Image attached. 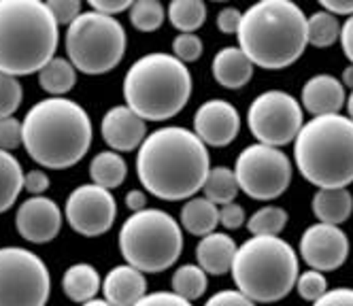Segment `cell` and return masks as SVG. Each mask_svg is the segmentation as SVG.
Wrapping results in <instances>:
<instances>
[{
    "instance_id": "1",
    "label": "cell",
    "mask_w": 353,
    "mask_h": 306,
    "mask_svg": "<svg viewBox=\"0 0 353 306\" xmlns=\"http://www.w3.org/2000/svg\"><path fill=\"white\" fill-rule=\"evenodd\" d=\"M209 170V147L181 125H164L147 134L137 151L139 181L160 200L194 198L203 190Z\"/></svg>"
},
{
    "instance_id": "2",
    "label": "cell",
    "mask_w": 353,
    "mask_h": 306,
    "mask_svg": "<svg viewBox=\"0 0 353 306\" xmlns=\"http://www.w3.org/2000/svg\"><path fill=\"white\" fill-rule=\"evenodd\" d=\"M23 149L41 166L64 170L79 164L92 147L88 111L70 98H45L21 121Z\"/></svg>"
},
{
    "instance_id": "3",
    "label": "cell",
    "mask_w": 353,
    "mask_h": 306,
    "mask_svg": "<svg viewBox=\"0 0 353 306\" xmlns=\"http://www.w3.org/2000/svg\"><path fill=\"white\" fill-rule=\"evenodd\" d=\"M239 49L264 70H283L309 45L307 15L292 0H262L243 13Z\"/></svg>"
},
{
    "instance_id": "4",
    "label": "cell",
    "mask_w": 353,
    "mask_h": 306,
    "mask_svg": "<svg viewBox=\"0 0 353 306\" xmlns=\"http://www.w3.org/2000/svg\"><path fill=\"white\" fill-rule=\"evenodd\" d=\"M60 26L41 0H0V72L23 76L56 58Z\"/></svg>"
},
{
    "instance_id": "5",
    "label": "cell",
    "mask_w": 353,
    "mask_h": 306,
    "mask_svg": "<svg viewBox=\"0 0 353 306\" xmlns=\"http://www.w3.org/2000/svg\"><path fill=\"white\" fill-rule=\"evenodd\" d=\"M298 172L319 190H345L353 183V121L321 115L302 125L294 141Z\"/></svg>"
},
{
    "instance_id": "6",
    "label": "cell",
    "mask_w": 353,
    "mask_h": 306,
    "mask_svg": "<svg viewBox=\"0 0 353 306\" xmlns=\"http://www.w3.org/2000/svg\"><path fill=\"white\" fill-rule=\"evenodd\" d=\"M192 96L190 68L172 54L141 56L123 76V100L145 121H166L179 115Z\"/></svg>"
},
{
    "instance_id": "7",
    "label": "cell",
    "mask_w": 353,
    "mask_h": 306,
    "mask_svg": "<svg viewBox=\"0 0 353 306\" xmlns=\"http://www.w3.org/2000/svg\"><path fill=\"white\" fill-rule=\"evenodd\" d=\"M236 289L256 304L283 300L300 274L294 247L279 236H251L239 249L232 264Z\"/></svg>"
},
{
    "instance_id": "8",
    "label": "cell",
    "mask_w": 353,
    "mask_h": 306,
    "mask_svg": "<svg viewBox=\"0 0 353 306\" xmlns=\"http://www.w3.org/2000/svg\"><path fill=\"white\" fill-rule=\"evenodd\" d=\"M119 253L143 274H156L172 268L183 251V229L170 213L145 209L132 213L119 227Z\"/></svg>"
},
{
    "instance_id": "9",
    "label": "cell",
    "mask_w": 353,
    "mask_h": 306,
    "mask_svg": "<svg viewBox=\"0 0 353 306\" xmlns=\"http://www.w3.org/2000/svg\"><path fill=\"white\" fill-rule=\"evenodd\" d=\"M64 47L77 72L105 74L121 62L128 37L117 17L90 9L66 28Z\"/></svg>"
},
{
    "instance_id": "10",
    "label": "cell",
    "mask_w": 353,
    "mask_h": 306,
    "mask_svg": "<svg viewBox=\"0 0 353 306\" xmlns=\"http://www.w3.org/2000/svg\"><path fill=\"white\" fill-rule=\"evenodd\" d=\"M49 294L52 276L34 251L0 247V306H45Z\"/></svg>"
},
{
    "instance_id": "11",
    "label": "cell",
    "mask_w": 353,
    "mask_h": 306,
    "mask_svg": "<svg viewBox=\"0 0 353 306\" xmlns=\"http://www.w3.org/2000/svg\"><path fill=\"white\" fill-rule=\"evenodd\" d=\"M234 174L241 192L254 200H274L292 183V160L279 147H268L262 143L245 147L234 164Z\"/></svg>"
},
{
    "instance_id": "12",
    "label": "cell",
    "mask_w": 353,
    "mask_h": 306,
    "mask_svg": "<svg viewBox=\"0 0 353 306\" xmlns=\"http://www.w3.org/2000/svg\"><path fill=\"white\" fill-rule=\"evenodd\" d=\"M247 125L258 143L268 147H283L296 141L302 125L305 111L300 102L281 90H268L254 98L247 111Z\"/></svg>"
},
{
    "instance_id": "13",
    "label": "cell",
    "mask_w": 353,
    "mask_h": 306,
    "mask_svg": "<svg viewBox=\"0 0 353 306\" xmlns=\"http://www.w3.org/2000/svg\"><path fill=\"white\" fill-rule=\"evenodd\" d=\"M117 217L115 196L94 183L74 187L64 202V219L77 234L94 238L113 227Z\"/></svg>"
},
{
    "instance_id": "14",
    "label": "cell",
    "mask_w": 353,
    "mask_h": 306,
    "mask_svg": "<svg viewBox=\"0 0 353 306\" xmlns=\"http://www.w3.org/2000/svg\"><path fill=\"white\" fill-rule=\"evenodd\" d=\"M349 236L343 232L341 225L317 221L300 236V255L311 270H339L349 258Z\"/></svg>"
},
{
    "instance_id": "15",
    "label": "cell",
    "mask_w": 353,
    "mask_h": 306,
    "mask_svg": "<svg viewBox=\"0 0 353 306\" xmlns=\"http://www.w3.org/2000/svg\"><path fill=\"white\" fill-rule=\"evenodd\" d=\"M64 213L58 204L47 196H30L23 200L15 213L17 234L34 245L52 243L62 229Z\"/></svg>"
},
{
    "instance_id": "16",
    "label": "cell",
    "mask_w": 353,
    "mask_h": 306,
    "mask_svg": "<svg viewBox=\"0 0 353 306\" xmlns=\"http://www.w3.org/2000/svg\"><path fill=\"white\" fill-rule=\"evenodd\" d=\"M241 132V115L228 100L213 98L198 107L194 134L207 147H228Z\"/></svg>"
},
{
    "instance_id": "17",
    "label": "cell",
    "mask_w": 353,
    "mask_h": 306,
    "mask_svg": "<svg viewBox=\"0 0 353 306\" xmlns=\"http://www.w3.org/2000/svg\"><path fill=\"white\" fill-rule=\"evenodd\" d=\"M100 134H103V141L109 145L111 151L128 153L139 151V147L147 139V125L145 119H141L130 107L117 105L103 115Z\"/></svg>"
},
{
    "instance_id": "18",
    "label": "cell",
    "mask_w": 353,
    "mask_h": 306,
    "mask_svg": "<svg viewBox=\"0 0 353 306\" xmlns=\"http://www.w3.org/2000/svg\"><path fill=\"white\" fill-rule=\"evenodd\" d=\"M302 109L309 111L313 117L321 115H339L345 107L347 96L341 79L332 74H315L302 85Z\"/></svg>"
},
{
    "instance_id": "19",
    "label": "cell",
    "mask_w": 353,
    "mask_h": 306,
    "mask_svg": "<svg viewBox=\"0 0 353 306\" xmlns=\"http://www.w3.org/2000/svg\"><path fill=\"white\" fill-rule=\"evenodd\" d=\"M100 292L111 306H134L147 296V278L130 264H119L107 272Z\"/></svg>"
},
{
    "instance_id": "20",
    "label": "cell",
    "mask_w": 353,
    "mask_h": 306,
    "mask_svg": "<svg viewBox=\"0 0 353 306\" xmlns=\"http://www.w3.org/2000/svg\"><path fill=\"white\" fill-rule=\"evenodd\" d=\"M239 245L225 232H213L198 241L196 264L211 276H221L232 270Z\"/></svg>"
},
{
    "instance_id": "21",
    "label": "cell",
    "mask_w": 353,
    "mask_h": 306,
    "mask_svg": "<svg viewBox=\"0 0 353 306\" xmlns=\"http://www.w3.org/2000/svg\"><path fill=\"white\" fill-rule=\"evenodd\" d=\"M213 76L225 90H241L254 76V62L239 47H221L213 58Z\"/></svg>"
},
{
    "instance_id": "22",
    "label": "cell",
    "mask_w": 353,
    "mask_h": 306,
    "mask_svg": "<svg viewBox=\"0 0 353 306\" xmlns=\"http://www.w3.org/2000/svg\"><path fill=\"white\" fill-rule=\"evenodd\" d=\"M62 289L70 302L85 304L96 298V294L103 289V280H100L98 270L92 264L79 262L72 264L62 274Z\"/></svg>"
},
{
    "instance_id": "23",
    "label": "cell",
    "mask_w": 353,
    "mask_h": 306,
    "mask_svg": "<svg viewBox=\"0 0 353 306\" xmlns=\"http://www.w3.org/2000/svg\"><path fill=\"white\" fill-rule=\"evenodd\" d=\"M313 215L319 223L341 225L353 213V196L345 190H317L311 202Z\"/></svg>"
},
{
    "instance_id": "24",
    "label": "cell",
    "mask_w": 353,
    "mask_h": 306,
    "mask_svg": "<svg viewBox=\"0 0 353 306\" xmlns=\"http://www.w3.org/2000/svg\"><path fill=\"white\" fill-rule=\"evenodd\" d=\"M179 221L190 234L203 238L207 234H213L215 227L219 225V209L205 196L203 198L194 196L185 200V204L181 207Z\"/></svg>"
},
{
    "instance_id": "25",
    "label": "cell",
    "mask_w": 353,
    "mask_h": 306,
    "mask_svg": "<svg viewBox=\"0 0 353 306\" xmlns=\"http://www.w3.org/2000/svg\"><path fill=\"white\" fill-rule=\"evenodd\" d=\"M125 176H128V164L117 151H100L90 162V178L98 187L111 192L125 181Z\"/></svg>"
},
{
    "instance_id": "26",
    "label": "cell",
    "mask_w": 353,
    "mask_h": 306,
    "mask_svg": "<svg viewBox=\"0 0 353 306\" xmlns=\"http://www.w3.org/2000/svg\"><path fill=\"white\" fill-rule=\"evenodd\" d=\"M39 85L49 98H64L74 85H77V70L68 58H52L39 72Z\"/></svg>"
},
{
    "instance_id": "27",
    "label": "cell",
    "mask_w": 353,
    "mask_h": 306,
    "mask_svg": "<svg viewBox=\"0 0 353 306\" xmlns=\"http://www.w3.org/2000/svg\"><path fill=\"white\" fill-rule=\"evenodd\" d=\"M23 190V170L9 151H0V213H7Z\"/></svg>"
},
{
    "instance_id": "28",
    "label": "cell",
    "mask_w": 353,
    "mask_h": 306,
    "mask_svg": "<svg viewBox=\"0 0 353 306\" xmlns=\"http://www.w3.org/2000/svg\"><path fill=\"white\" fill-rule=\"evenodd\" d=\"M203 192H205V198L211 200L215 207H217V204H219V207H223V204L234 202L239 192H241L234 168H228V166L211 168L209 174H207V181L203 185Z\"/></svg>"
},
{
    "instance_id": "29",
    "label": "cell",
    "mask_w": 353,
    "mask_h": 306,
    "mask_svg": "<svg viewBox=\"0 0 353 306\" xmlns=\"http://www.w3.org/2000/svg\"><path fill=\"white\" fill-rule=\"evenodd\" d=\"M209 285V274L200 268L198 264H183L172 272L170 278V289L179 298L188 302H196L203 298Z\"/></svg>"
},
{
    "instance_id": "30",
    "label": "cell",
    "mask_w": 353,
    "mask_h": 306,
    "mask_svg": "<svg viewBox=\"0 0 353 306\" xmlns=\"http://www.w3.org/2000/svg\"><path fill=\"white\" fill-rule=\"evenodd\" d=\"M166 17L181 34H194L207 19V5L203 0H172Z\"/></svg>"
},
{
    "instance_id": "31",
    "label": "cell",
    "mask_w": 353,
    "mask_h": 306,
    "mask_svg": "<svg viewBox=\"0 0 353 306\" xmlns=\"http://www.w3.org/2000/svg\"><path fill=\"white\" fill-rule=\"evenodd\" d=\"M307 37L313 47H332L341 39V21L336 15L327 11H315L307 17Z\"/></svg>"
},
{
    "instance_id": "32",
    "label": "cell",
    "mask_w": 353,
    "mask_h": 306,
    "mask_svg": "<svg viewBox=\"0 0 353 306\" xmlns=\"http://www.w3.org/2000/svg\"><path fill=\"white\" fill-rule=\"evenodd\" d=\"M288 211L281 207H262L247 219L251 236H279L288 225Z\"/></svg>"
},
{
    "instance_id": "33",
    "label": "cell",
    "mask_w": 353,
    "mask_h": 306,
    "mask_svg": "<svg viewBox=\"0 0 353 306\" xmlns=\"http://www.w3.org/2000/svg\"><path fill=\"white\" fill-rule=\"evenodd\" d=\"M166 19V9L158 0H137L130 7V21L139 32H156Z\"/></svg>"
},
{
    "instance_id": "34",
    "label": "cell",
    "mask_w": 353,
    "mask_h": 306,
    "mask_svg": "<svg viewBox=\"0 0 353 306\" xmlns=\"http://www.w3.org/2000/svg\"><path fill=\"white\" fill-rule=\"evenodd\" d=\"M23 100V88L17 76L0 72V119L15 117V111L19 109Z\"/></svg>"
},
{
    "instance_id": "35",
    "label": "cell",
    "mask_w": 353,
    "mask_h": 306,
    "mask_svg": "<svg viewBox=\"0 0 353 306\" xmlns=\"http://www.w3.org/2000/svg\"><path fill=\"white\" fill-rule=\"evenodd\" d=\"M296 292L302 300L307 302H317L325 292H327V278L323 272L319 270H307V272H300L298 280H296Z\"/></svg>"
},
{
    "instance_id": "36",
    "label": "cell",
    "mask_w": 353,
    "mask_h": 306,
    "mask_svg": "<svg viewBox=\"0 0 353 306\" xmlns=\"http://www.w3.org/2000/svg\"><path fill=\"white\" fill-rule=\"evenodd\" d=\"M203 39L198 34H176L174 41H172V56L183 62L185 66L190 62H196L200 56H203Z\"/></svg>"
},
{
    "instance_id": "37",
    "label": "cell",
    "mask_w": 353,
    "mask_h": 306,
    "mask_svg": "<svg viewBox=\"0 0 353 306\" xmlns=\"http://www.w3.org/2000/svg\"><path fill=\"white\" fill-rule=\"evenodd\" d=\"M23 145L21 121L17 117L0 119V151H15Z\"/></svg>"
},
{
    "instance_id": "38",
    "label": "cell",
    "mask_w": 353,
    "mask_h": 306,
    "mask_svg": "<svg viewBox=\"0 0 353 306\" xmlns=\"http://www.w3.org/2000/svg\"><path fill=\"white\" fill-rule=\"evenodd\" d=\"M45 5H47L49 13L54 15V19L58 21V26H70L81 15L79 0H49Z\"/></svg>"
},
{
    "instance_id": "39",
    "label": "cell",
    "mask_w": 353,
    "mask_h": 306,
    "mask_svg": "<svg viewBox=\"0 0 353 306\" xmlns=\"http://www.w3.org/2000/svg\"><path fill=\"white\" fill-rule=\"evenodd\" d=\"M205 306H258L254 300H249L247 296H243L239 289H221L217 294H213Z\"/></svg>"
},
{
    "instance_id": "40",
    "label": "cell",
    "mask_w": 353,
    "mask_h": 306,
    "mask_svg": "<svg viewBox=\"0 0 353 306\" xmlns=\"http://www.w3.org/2000/svg\"><path fill=\"white\" fill-rule=\"evenodd\" d=\"M245 209L236 202L230 204H223L219 207V225H223L225 229H239L245 223Z\"/></svg>"
},
{
    "instance_id": "41",
    "label": "cell",
    "mask_w": 353,
    "mask_h": 306,
    "mask_svg": "<svg viewBox=\"0 0 353 306\" xmlns=\"http://www.w3.org/2000/svg\"><path fill=\"white\" fill-rule=\"evenodd\" d=\"M134 306H194V304L183 300V298H179L172 292H154V294H147Z\"/></svg>"
},
{
    "instance_id": "42",
    "label": "cell",
    "mask_w": 353,
    "mask_h": 306,
    "mask_svg": "<svg viewBox=\"0 0 353 306\" xmlns=\"http://www.w3.org/2000/svg\"><path fill=\"white\" fill-rule=\"evenodd\" d=\"M313 306H353V287L327 289Z\"/></svg>"
},
{
    "instance_id": "43",
    "label": "cell",
    "mask_w": 353,
    "mask_h": 306,
    "mask_svg": "<svg viewBox=\"0 0 353 306\" xmlns=\"http://www.w3.org/2000/svg\"><path fill=\"white\" fill-rule=\"evenodd\" d=\"M49 185H52V181H49V174L45 170H28L26 174H23V190H26L30 196H43Z\"/></svg>"
},
{
    "instance_id": "44",
    "label": "cell",
    "mask_w": 353,
    "mask_h": 306,
    "mask_svg": "<svg viewBox=\"0 0 353 306\" xmlns=\"http://www.w3.org/2000/svg\"><path fill=\"white\" fill-rule=\"evenodd\" d=\"M241 19H243V13L236 7H223L217 13V28L223 34H236L241 28Z\"/></svg>"
},
{
    "instance_id": "45",
    "label": "cell",
    "mask_w": 353,
    "mask_h": 306,
    "mask_svg": "<svg viewBox=\"0 0 353 306\" xmlns=\"http://www.w3.org/2000/svg\"><path fill=\"white\" fill-rule=\"evenodd\" d=\"M132 3L130 0H90V9L103 15H119L123 11H130Z\"/></svg>"
},
{
    "instance_id": "46",
    "label": "cell",
    "mask_w": 353,
    "mask_h": 306,
    "mask_svg": "<svg viewBox=\"0 0 353 306\" xmlns=\"http://www.w3.org/2000/svg\"><path fill=\"white\" fill-rule=\"evenodd\" d=\"M341 45H343V54L345 58L353 64V15L347 17V21L341 26Z\"/></svg>"
},
{
    "instance_id": "47",
    "label": "cell",
    "mask_w": 353,
    "mask_h": 306,
    "mask_svg": "<svg viewBox=\"0 0 353 306\" xmlns=\"http://www.w3.org/2000/svg\"><path fill=\"white\" fill-rule=\"evenodd\" d=\"M321 9L332 15H353V0H321Z\"/></svg>"
},
{
    "instance_id": "48",
    "label": "cell",
    "mask_w": 353,
    "mask_h": 306,
    "mask_svg": "<svg viewBox=\"0 0 353 306\" xmlns=\"http://www.w3.org/2000/svg\"><path fill=\"white\" fill-rule=\"evenodd\" d=\"M125 207L132 213H141L147 209V194L143 190H130L125 194Z\"/></svg>"
},
{
    "instance_id": "49",
    "label": "cell",
    "mask_w": 353,
    "mask_h": 306,
    "mask_svg": "<svg viewBox=\"0 0 353 306\" xmlns=\"http://www.w3.org/2000/svg\"><path fill=\"white\" fill-rule=\"evenodd\" d=\"M341 83H343V88L347 90H351L353 92V64H349L345 70H343V76H341Z\"/></svg>"
},
{
    "instance_id": "50",
    "label": "cell",
    "mask_w": 353,
    "mask_h": 306,
    "mask_svg": "<svg viewBox=\"0 0 353 306\" xmlns=\"http://www.w3.org/2000/svg\"><path fill=\"white\" fill-rule=\"evenodd\" d=\"M81 306H111L105 298H94V300H90V302H85V304H81Z\"/></svg>"
},
{
    "instance_id": "51",
    "label": "cell",
    "mask_w": 353,
    "mask_h": 306,
    "mask_svg": "<svg viewBox=\"0 0 353 306\" xmlns=\"http://www.w3.org/2000/svg\"><path fill=\"white\" fill-rule=\"evenodd\" d=\"M345 105H347V113H349V119L353 121V92H351V96L347 98V102H345Z\"/></svg>"
}]
</instances>
